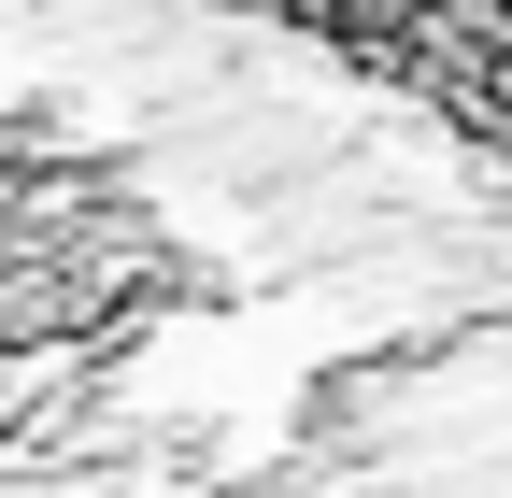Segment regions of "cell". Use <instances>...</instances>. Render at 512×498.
Instances as JSON below:
<instances>
[{
	"label": "cell",
	"instance_id": "obj_1",
	"mask_svg": "<svg viewBox=\"0 0 512 498\" xmlns=\"http://www.w3.org/2000/svg\"><path fill=\"white\" fill-rule=\"evenodd\" d=\"M313 43H342L356 72L413 86L427 114H456L484 157H512V0H256Z\"/></svg>",
	"mask_w": 512,
	"mask_h": 498
}]
</instances>
